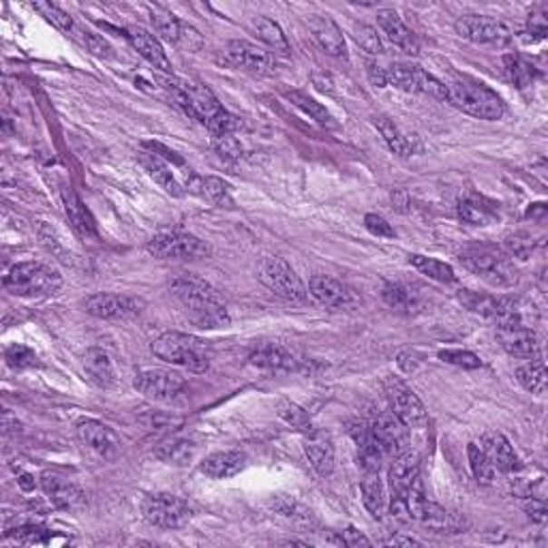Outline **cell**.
<instances>
[{
    "mask_svg": "<svg viewBox=\"0 0 548 548\" xmlns=\"http://www.w3.org/2000/svg\"><path fill=\"white\" fill-rule=\"evenodd\" d=\"M170 289L195 326L212 330V328H221L230 321L223 298L210 283L191 277V274H182L171 281Z\"/></svg>",
    "mask_w": 548,
    "mask_h": 548,
    "instance_id": "1",
    "label": "cell"
},
{
    "mask_svg": "<svg viewBox=\"0 0 548 548\" xmlns=\"http://www.w3.org/2000/svg\"><path fill=\"white\" fill-rule=\"evenodd\" d=\"M159 360L189 368L193 373H204L210 367V349L201 338L184 332H165L151 345Z\"/></svg>",
    "mask_w": 548,
    "mask_h": 548,
    "instance_id": "2",
    "label": "cell"
},
{
    "mask_svg": "<svg viewBox=\"0 0 548 548\" xmlns=\"http://www.w3.org/2000/svg\"><path fill=\"white\" fill-rule=\"evenodd\" d=\"M445 91H448L450 103L465 114L480 118V121H499L504 116V101L480 82L461 77V80L445 84Z\"/></svg>",
    "mask_w": 548,
    "mask_h": 548,
    "instance_id": "3",
    "label": "cell"
},
{
    "mask_svg": "<svg viewBox=\"0 0 548 548\" xmlns=\"http://www.w3.org/2000/svg\"><path fill=\"white\" fill-rule=\"evenodd\" d=\"M458 261L482 281L493 288H514L518 283V270L508 259V255L493 247H469L458 253Z\"/></svg>",
    "mask_w": 548,
    "mask_h": 548,
    "instance_id": "4",
    "label": "cell"
},
{
    "mask_svg": "<svg viewBox=\"0 0 548 548\" xmlns=\"http://www.w3.org/2000/svg\"><path fill=\"white\" fill-rule=\"evenodd\" d=\"M63 285V277L52 266L41 261H24L9 270L5 277V288L14 296L39 298L56 294Z\"/></svg>",
    "mask_w": 548,
    "mask_h": 548,
    "instance_id": "5",
    "label": "cell"
},
{
    "mask_svg": "<svg viewBox=\"0 0 548 548\" xmlns=\"http://www.w3.org/2000/svg\"><path fill=\"white\" fill-rule=\"evenodd\" d=\"M184 97H187V110L184 114L195 118L212 131V135L234 133L238 122L236 118L223 110L219 99L210 93V88L184 82Z\"/></svg>",
    "mask_w": 548,
    "mask_h": 548,
    "instance_id": "6",
    "label": "cell"
},
{
    "mask_svg": "<svg viewBox=\"0 0 548 548\" xmlns=\"http://www.w3.org/2000/svg\"><path fill=\"white\" fill-rule=\"evenodd\" d=\"M146 249L159 259H201L210 255V247L204 240L181 230L159 231L148 240Z\"/></svg>",
    "mask_w": 548,
    "mask_h": 548,
    "instance_id": "7",
    "label": "cell"
},
{
    "mask_svg": "<svg viewBox=\"0 0 548 548\" xmlns=\"http://www.w3.org/2000/svg\"><path fill=\"white\" fill-rule=\"evenodd\" d=\"M259 281L266 285L272 294L285 298L289 302H305L307 288L302 279L298 277L294 268H291L283 258H264L258 266Z\"/></svg>",
    "mask_w": 548,
    "mask_h": 548,
    "instance_id": "8",
    "label": "cell"
},
{
    "mask_svg": "<svg viewBox=\"0 0 548 548\" xmlns=\"http://www.w3.org/2000/svg\"><path fill=\"white\" fill-rule=\"evenodd\" d=\"M388 71V84L396 86L398 91L405 93H420L428 94V97L448 101V91H445L444 82H439L437 77L426 73L425 69L418 64H407V63H395Z\"/></svg>",
    "mask_w": 548,
    "mask_h": 548,
    "instance_id": "9",
    "label": "cell"
},
{
    "mask_svg": "<svg viewBox=\"0 0 548 548\" xmlns=\"http://www.w3.org/2000/svg\"><path fill=\"white\" fill-rule=\"evenodd\" d=\"M142 514L154 527L178 529L189 523L191 508L181 497L170 495V493H157V495H148L142 502Z\"/></svg>",
    "mask_w": 548,
    "mask_h": 548,
    "instance_id": "10",
    "label": "cell"
},
{
    "mask_svg": "<svg viewBox=\"0 0 548 548\" xmlns=\"http://www.w3.org/2000/svg\"><path fill=\"white\" fill-rule=\"evenodd\" d=\"M133 388L157 403H170L184 390V377L168 368H140L135 373Z\"/></svg>",
    "mask_w": 548,
    "mask_h": 548,
    "instance_id": "11",
    "label": "cell"
},
{
    "mask_svg": "<svg viewBox=\"0 0 548 548\" xmlns=\"http://www.w3.org/2000/svg\"><path fill=\"white\" fill-rule=\"evenodd\" d=\"M458 300H461L469 311L484 315L488 319H495L497 324H523L521 308H518V302L512 300V298L461 289Z\"/></svg>",
    "mask_w": 548,
    "mask_h": 548,
    "instance_id": "12",
    "label": "cell"
},
{
    "mask_svg": "<svg viewBox=\"0 0 548 548\" xmlns=\"http://www.w3.org/2000/svg\"><path fill=\"white\" fill-rule=\"evenodd\" d=\"M386 396H388L390 411L407 428H418L426 425V409L414 390L398 377L386 379Z\"/></svg>",
    "mask_w": 548,
    "mask_h": 548,
    "instance_id": "13",
    "label": "cell"
},
{
    "mask_svg": "<svg viewBox=\"0 0 548 548\" xmlns=\"http://www.w3.org/2000/svg\"><path fill=\"white\" fill-rule=\"evenodd\" d=\"M223 63L230 67L249 71L255 75H270L274 73L277 61L264 47L251 44V41H230L223 50Z\"/></svg>",
    "mask_w": 548,
    "mask_h": 548,
    "instance_id": "14",
    "label": "cell"
},
{
    "mask_svg": "<svg viewBox=\"0 0 548 548\" xmlns=\"http://www.w3.org/2000/svg\"><path fill=\"white\" fill-rule=\"evenodd\" d=\"M456 33L472 44L508 45L512 31L508 24L488 15H463L456 20Z\"/></svg>",
    "mask_w": 548,
    "mask_h": 548,
    "instance_id": "15",
    "label": "cell"
},
{
    "mask_svg": "<svg viewBox=\"0 0 548 548\" xmlns=\"http://www.w3.org/2000/svg\"><path fill=\"white\" fill-rule=\"evenodd\" d=\"M151 20L154 31H157L161 37L165 41H170L171 45L181 47L184 52H198L201 50V45H204V41H201V34L195 31L193 26H189V24H184L182 20H178L174 14H170V11L154 7L151 9Z\"/></svg>",
    "mask_w": 548,
    "mask_h": 548,
    "instance_id": "16",
    "label": "cell"
},
{
    "mask_svg": "<svg viewBox=\"0 0 548 548\" xmlns=\"http://www.w3.org/2000/svg\"><path fill=\"white\" fill-rule=\"evenodd\" d=\"M77 437L84 448L101 458H114L121 452V437L99 420H82L77 425Z\"/></svg>",
    "mask_w": 548,
    "mask_h": 548,
    "instance_id": "17",
    "label": "cell"
},
{
    "mask_svg": "<svg viewBox=\"0 0 548 548\" xmlns=\"http://www.w3.org/2000/svg\"><path fill=\"white\" fill-rule=\"evenodd\" d=\"M497 341L514 358H540V341L532 328L523 324H499Z\"/></svg>",
    "mask_w": 548,
    "mask_h": 548,
    "instance_id": "18",
    "label": "cell"
},
{
    "mask_svg": "<svg viewBox=\"0 0 548 548\" xmlns=\"http://www.w3.org/2000/svg\"><path fill=\"white\" fill-rule=\"evenodd\" d=\"M308 289L315 300L328 308H351L358 305V296L354 294V289L326 274H315L308 281Z\"/></svg>",
    "mask_w": 548,
    "mask_h": 548,
    "instance_id": "19",
    "label": "cell"
},
{
    "mask_svg": "<svg viewBox=\"0 0 548 548\" xmlns=\"http://www.w3.org/2000/svg\"><path fill=\"white\" fill-rule=\"evenodd\" d=\"M371 433L386 456H396L398 452L407 450L405 448L407 445V426L392 411H381V414L375 416L371 422Z\"/></svg>",
    "mask_w": 548,
    "mask_h": 548,
    "instance_id": "20",
    "label": "cell"
},
{
    "mask_svg": "<svg viewBox=\"0 0 548 548\" xmlns=\"http://www.w3.org/2000/svg\"><path fill=\"white\" fill-rule=\"evenodd\" d=\"M41 488L50 499L54 508L67 510V512H80L86 505V495L80 486H75L73 482H67L58 475L45 472L41 475Z\"/></svg>",
    "mask_w": 548,
    "mask_h": 548,
    "instance_id": "21",
    "label": "cell"
},
{
    "mask_svg": "<svg viewBox=\"0 0 548 548\" xmlns=\"http://www.w3.org/2000/svg\"><path fill=\"white\" fill-rule=\"evenodd\" d=\"M84 307L99 319H127L142 311V302L118 294H93L86 298Z\"/></svg>",
    "mask_w": 548,
    "mask_h": 548,
    "instance_id": "22",
    "label": "cell"
},
{
    "mask_svg": "<svg viewBox=\"0 0 548 548\" xmlns=\"http://www.w3.org/2000/svg\"><path fill=\"white\" fill-rule=\"evenodd\" d=\"M349 435L356 442V448H358V465L362 467V472H379L381 461H384L386 455L377 444V439L373 437L371 425H367L362 420L349 422Z\"/></svg>",
    "mask_w": 548,
    "mask_h": 548,
    "instance_id": "23",
    "label": "cell"
},
{
    "mask_svg": "<svg viewBox=\"0 0 548 548\" xmlns=\"http://www.w3.org/2000/svg\"><path fill=\"white\" fill-rule=\"evenodd\" d=\"M480 448L484 450L488 461H491V465L497 469V472L514 474L521 469V458H518L514 448H512V444L504 437L502 433L488 431L482 435Z\"/></svg>",
    "mask_w": 548,
    "mask_h": 548,
    "instance_id": "24",
    "label": "cell"
},
{
    "mask_svg": "<svg viewBox=\"0 0 548 548\" xmlns=\"http://www.w3.org/2000/svg\"><path fill=\"white\" fill-rule=\"evenodd\" d=\"M305 435V455L319 475H330L335 469V448L330 437L318 428H308Z\"/></svg>",
    "mask_w": 548,
    "mask_h": 548,
    "instance_id": "25",
    "label": "cell"
},
{
    "mask_svg": "<svg viewBox=\"0 0 548 548\" xmlns=\"http://www.w3.org/2000/svg\"><path fill=\"white\" fill-rule=\"evenodd\" d=\"M127 39L131 41V45L135 47L137 54H140L142 58H146L154 69L163 71V73H171V63L168 54L163 50V45H161L159 39L148 33L146 28H140V26L127 28Z\"/></svg>",
    "mask_w": 548,
    "mask_h": 548,
    "instance_id": "26",
    "label": "cell"
},
{
    "mask_svg": "<svg viewBox=\"0 0 548 548\" xmlns=\"http://www.w3.org/2000/svg\"><path fill=\"white\" fill-rule=\"evenodd\" d=\"M390 486L392 495H405L409 486L420 478V456L411 450H403L390 465Z\"/></svg>",
    "mask_w": 548,
    "mask_h": 548,
    "instance_id": "27",
    "label": "cell"
},
{
    "mask_svg": "<svg viewBox=\"0 0 548 548\" xmlns=\"http://www.w3.org/2000/svg\"><path fill=\"white\" fill-rule=\"evenodd\" d=\"M308 28H311L315 41H318L326 54H330L335 58H347V45H345L343 33L335 20L324 15H313L308 20Z\"/></svg>",
    "mask_w": 548,
    "mask_h": 548,
    "instance_id": "28",
    "label": "cell"
},
{
    "mask_svg": "<svg viewBox=\"0 0 548 548\" xmlns=\"http://www.w3.org/2000/svg\"><path fill=\"white\" fill-rule=\"evenodd\" d=\"M377 24L386 37H388L398 50H403L405 54H411V56H416V54L420 52L418 39H416V34L411 33L407 26H405L396 11H390V9L379 11Z\"/></svg>",
    "mask_w": 548,
    "mask_h": 548,
    "instance_id": "29",
    "label": "cell"
},
{
    "mask_svg": "<svg viewBox=\"0 0 548 548\" xmlns=\"http://www.w3.org/2000/svg\"><path fill=\"white\" fill-rule=\"evenodd\" d=\"M249 362L253 367L268 368V371H296L300 360H296V356L277 343H264L259 347H255L249 356Z\"/></svg>",
    "mask_w": 548,
    "mask_h": 548,
    "instance_id": "30",
    "label": "cell"
},
{
    "mask_svg": "<svg viewBox=\"0 0 548 548\" xmlns=\"http://www.w3.org/2000/svg\"><path fill=\"white\" fill-rule=\"evenodd\" d=\"M244 465H247V456H244L242 452L228 450V452H214V455L206 456L204 461H201L200 469L201 474L208 475V478L225 480V478H231V475L240 474Z\"/></svg>",
    "mask_w": 548,
    "mask_h": 548,
    "instance_id": "31",
    "label": "cell"
},
{
    "mask_svg": "<svg viewBox=\"0 0 548 548\" xmlns=\"http://www.w3.org/2000/svg\"><path fill=\"white\" fill-rule=\"evenodd\" d=\"M381 296H384L386 305L398 313H416L425 305V298L420 291L407 283H386Z\"/></svg>",
    "mask_w": 548,
    "mask_h": 548,
    "instance_id": "32",
    "label": "cell"
},
{
    "mask_svg": "<svg viewBox=\"0 0 548 548\" xmlns=\"http://www.w3.org/2000/svg\"><path fill=\"white\" fill-rule=\"evenodd\" d=\"M82 367H84L86 377L91 379L93 384H97L99 388H110V386H114L116 381L114 365H112L110 356H107L103 349L99 347L88 349L84 358H82Z\"/></svg>",
    "mask_w": 548,
    "mask_h": 548,
    "instance_id": "33",
    "label": "cell"
},
{
    "mask_svg": "<svg viewBox=\"0 0 548 548\" xmlns=\"http://www.w3.org/2000/svg\"><path fill=\"white\" fill-rule=\"evenodd\" d=\"M458 217L469 225H491L497 221V208L478 195H467L458 201Z\"/></svg>",
    "mask_w": 548,
    "mask_h": 548,
    "instance_id": "34",
    "label": "cell"
},
{
    "mask_svg": "<svg viewBox=\"0 0 548 548\" xmlns=\"http://www.w3.org/2000/svg\"><path fill=\"white\" fill-rule=\"evenodd\" d=\"M63 201H64V212H67L69 223L73 225V230L80 236H94L97 234V225H94L93 214L88 212V208L82 204V200L77 198L75 191L64 189L63 193Z\"/></svg>",
    "mask_w": 548,
    "mask_h": 548,
    "instance_id": "35",
    "label": "cell"
},
{
    "mask_svg": "<svg viewBox=\"0 0 548 548\" xmlns=\"http://www.w3.org/2000/svg\"><path fill=\"white\" fill-rule=\"evenodd\" d=\"M140 163H142V168L148 171V176H151L161 189H165L170 195H174V198H181V195H184V189L178 184L174 174H171L170 165H165L163 161L157 157V154L142 152Z\"/></svg>",
    "mask_w": 548,
    "mask_h": 548,
    "instance_id": "36",
    "label": "cell"
},
{
    "mask_svg": "<svg viewBox=\"0 0 548 548\" xmlns=\"http://www.w3.org/2000/svg\"><path fill=\"white\" fill-rule=\"evenodd\" d=\"M187 191L189 193H198L204 195V198L217 201V204L221 206H230L231 204V195H230V187L225 184L221 178H200V176H189L187 181Z\"/></svg>",
    "mask_w": 548,
    "mask_h": 548,
    "instance_id": "37",
    "label": "cell"
},
{
    "mask_svg": "<svg viewBox=\"0 0 548 548\" xmlns=\"http://www.w3.org/2000/svg\"><path fill=\"white\" fill-rule=\"evenodd\" d=\"M362 504L373 518L384 516V486H381L379 472H362L360 480Z\"/></svg>",
    "mask_w": 548,
    "mask_h": 548,
    "instance_id": "38",
    "label": "cell"
},
{
    "mask_svg": "<svg viewBox=\"0 0 548 548\" xmlns=\"http://www.w3.org/2000/svg\"><path fill=\"white\" fill-rule=\"evenodd\" d=\"M255 33H258V37L268 45L272 56H277V54L279 56H289L291 54L289 41L277 22L268 20V17H259V20L255 22Z\"/></svg>",
    "mask_w": 548,
    "mask_h": 548,
    "instance_id": "39",
    "label": "cell"
},
{
    "mask_svg": "<svg viewBox=\"0 0 548 548\" xmlns=\"http://www.w3.org/2000/svg\"><path fill=\"white\" fill-rule=\"evenodd\" d=\"M516 379L527 392H532L535 396L546 395V365L544 360L535 358L529 360L527 365L516 368Z\"/></svg>",
    "mask_w": 548,
    "mask_h": 548,
    "instance_id": "40",
    "label": "cell"
},
{
    "mask_svg": "<svg viewBox=\"0 0 548 548\" xmlns=\"http://www.w3.org/2000/svg\"><path fill=\"white\" fill-rule=\"evenodd\" d=\"M409 264L416 268L420 274H425V277L433 279V281L437 283H456V274L455 268L450 264H445V261H439L435 258H426V255H409Z\"/></svg>",
    "mask_w": 548,
    "mask_h": 548,
    "instance_id": "41",
    "label": "cell"
},
{
    "mask_svg": "<svg viewBox=\"0 0 548 548\" xmlns=\"http://www.w3.org/2000/svg\"><path fill=\"white\" fill-rule=\"evenodd\" d=\"M195 455V444L189 439H170L154 450V456L168 465H187Z\"/></svg>",
    "mask_w": 548,
    "mask_h": 548,
    "instance_id": "42",
    "label": "cell"
},
{
    "mask_svg": "<svg viewBox=\"0 0 548 548\" xmlns=\"http://www.w3.org/2000/svg\"><path fill=\"white\" fill-rule=\"evenodd\" d=\"M504 63H505V71H508L510 82L516 88H527L533 84L535 67L527 61L525 56H521V54H508V56L504 58Z\"/></svg>",
    "mask_w": 548,
    "mask_h": 548,
    "instance_id": "43",
    "label": "cell"
},
{
    "mask_svg": "<svg viewBox=\"0 0 548 548\" xmlns=\"http://www.w3.org/2000/svg\"><path fill=\"white\" fill-rule=\"evenodd\" d=\"M375 124H377L381 137H384V142L388 144V148L396 154V157H409V154L414 152V148H411L407 137L401 133V129H398L396 124L390 121V118L381 116L375 121Z\"/></svg>",
    "mask_w": 548,
    "mask_h": 548,
    "instance_id": "44",
    "label": "cell"
},
{
    "mask_svg": "<svg viewBox=\"0 0 548 548\" xmlns=\"http://www.w3.org/2000/svg\"><path fill=\"white\" fill-rule=\"evenodd\" d=\"M467 456H469V467H472V474L474 478L478 480V484H491V482L495 480L497 469L493 467L491 461H488L484 450H482L478 444H469Z\"/></svg>",
    "mask_w": 548,
    "mask_h": 548,
    "instance_id": "45",
    "label": "cell"
},
{
    "mask_svg": "<svg viewBox=\"0 0 548 548\" xmlns=\"http://www.w3.org/2000/svg\"><path fill=\"white\" fill-rule=\"evenodd\" d=\"M288 99L294 103L296 107H300L305 114H308L313 118V121H318L319 124H324V127H330L332 124V116L328 114V110L321 103H318L313 97H308V94L300 93V91H291L288 93Z\"/></svg>",
    "mask_w": 548,
    "mask_h": 548,
    "instance_id": "46",
    "label": "cell"
},
{
    "mask_svg": "<svg viewBox=\"0 0 548 548\" xmlns=\"http://www.w3.org/2000/svg\"><path fill=\"white\" fill-rule=\"evenodd\" d=\"M33 9L37 11V14H41V17H45L52 26H56L58 31L73 34L77 24L73 22V17H71L67 11H63L61 7H56V5H52V3H34Z\"/></svg>",
    "mask_w": 548,
    "mask_h": 548,
    "instance_id": "47",
    "label": "cell"
},
{
    "mask_svg": "<svg viewBox=\"0 0 548 548\" xmlns=\"http://www.w3.org/2000/svg\"><path fill=\"white\" fill-rule=\"evenodd\" d=\"M5 360H7V365L11 368H15V371H24V368H31L37 365V356H34V351L31 347H26V345H11V347L5 351Z\"/></svg>",
    "mask_w": 548,
    "mask_h": 548,
    "instance_id": "48",
    "label": "cell"
},
{
    "mask_svg": "<svg viewBox=\"0 0 548 548\" xmlns=\"http://www.w3.org/2000/svg\"><path fill=\"white\" fill-rule=\"evenodd\" d=\"M71 37H75L77 41H80L82 45L86 47V50H91L93 54H97V56H105V58L112 56L110 44H107V41L103 37H99V34L86 31V28L75 26V31H73V34H71Z\"/></svg>",
    "mask_w": 548,
    "mask_h": 548,
    "instance_id": "49",
    "label": "cell"
},
{
    "mask_svg": "<svg viewBox=\"0 0 548 548\" xmlns=\"http://www.w3.org/2000/svg\"><path fill=\"white\" fill-rule=\"evenodd\" d=\"M354 37L358 41V45L365 50L367 54H371V56H379V54H384V45H381V39L375 28L367 26V24H358V26L354 28Z\"/></svg>",
    "mask_w": 548,
    "mask_h": 548,
    "instance_id": "50",
    "label": "cell"
},
{
    "mask_svg": "<svg viewBox=\"0 0 548 548\" xmlns=\"http://www.w3.org/2000/svg\"><path fill=\"white\" fill-rule=\"evenodd\" d=\"M279 416L288 422V425L296 426L300 433H307L308 428H311V418H308V414L305 409L300 407V405L296 403H283L281 407H279Z\"/></svg>",
    "mask_w": 548,
    "mask_h": 548,
    "instance_id": "51",
    "label": "cell"
},
{
    "mask_svg": "<svg viewBox=\"0 0 548 548\" xmlns=\"http://www.w3.org/2000/svg\"><path fill=\"white\" fill-rule=\"evenodd\" d=\"M212 148L225 161H238L242 157V144L236 140L234 133L212 135Z\"/></svg>",
    "mask_w": 548,
    "mask_h": 548,
    "instance_id": "52",
    "label": "cell"
},
{
    "mask_svg": "<svg viewBox=\"0 0 548 548\" xmlns=\"http://www.w3.org/2000/svg\"><path fill=\"white\" fill-rule=\"evenodd\" d=\"M439 360L448 362V365L461 367V368L482 367L480 356H475L474 351H467V349H442L439 351Z\"/></svg>",
    "mask_w": 548,
    "mask_h": 548,
    "instance_id": "53",
    "label": "cell"
},
{
    "mask_svg": "<svg viewBox=\"0 0 548 548\" xmlns=\"http://www.w3.org/2000/svg\"><path fill=\"white\" fill-rule=\"evenodd\" d=\"M533 247H535V240L529 234H514L505 240V251H508L512 258H518V259L532 258Z\"/></svg>",
    "mask_w": 548,
    "mask_h": 548,
    "instance_id": "54",
    "label": "cell"
},
{
    "mask_svg": "<svg viewBox=\"0 0 548 548\" xmlns=\"http://www.w3.org/2000/svg\"><path fill=\"white\" fill-rule=\"evenodd\" d=\"M365 225H367V230L377 238H395L396 236L395 228H392V225L386 221L384 217H379V214H367Z\"/></svg>",
    "mask_w": 548,
    "mask_h": 548,
    "instance_id": "55",
    "label": "cell"
},
{
    "mask_svg": "<svg viewBox=\"0 0 548 548\" xmlns=\"http://www.w3.org/2000/svg\"><path fill=\"white\" fill-rule=\"evenodd\" d=\"M367 75H368V80H371L373 86H377V88L388 86V71L381 67V64L368 61L367 63Z\"/></svg>",
    "mask_w": 548,
    "mask_h": 548,
    "instance_id": "56",
    "label": "cell"
},
{
    "mask_svg": "<svg viewBox=\"0 0 548 548\" xmlns=\"http://www.w3.org/2000/svg\"><path fill=\"white\" fill-rule=\"evenodd\" d=\"M341 542H343V546H354V548L371 546V540H368L367 535H362L358 529H354V527L345 529V532L341 533Z\"/></svg>",
    "mask_w": 548,
    "mask_h": 548,
    "instance_id": "57",
    "label": "cell"
},
{
    "mask_svg": "<svg viewBox=\"0 0 548 548\" xmlns=\"http://www.w3.org/2000/svg\"><path fill=\"white\" fill-rule=\"evenodd\" d=\"M525 510L529 512V516H532L533 521H538V523H544L546 521V504H544V499L527 497Z\"/></svg>",
    "mask_w": 548,
    "mask_h": 548,
    "instance_id": "58",
    "label": "cell"
},
{
    "mask_svg": "<svg viewBox=\"0 0 548 548\" xmlns=\"http://www.w3.org/2000/svg\"><path fill=\"white\" fill-rule=\"evenodd\" d=\"M144 148H148V151H151L152 154H157V157L161 159H168V161H171V163L174 165H182V159L178 157L176 152H171L170 148H165L163 144H157V142H144Z\"/></svg>",
    "mask_w": 548,
    "mask_h": 548,
    "instance_id": "59",
    "label": "cell"
},
{
    "mask_svg": "<svg viewBox=\"0 0 548 548\" xmlns=\"http://www.w3.org/2000/svg\"><path fill=\"white\" fill-rule=\"evenodd\" d=\"M386 546H420V542L416 538H411V535H392L390 540L384 542Z\"/></svg>",
    "mask_w": 548,
    "mask_h": 548,
    "instance_id": "60",
    "label": "cell"
}]
</instances>
